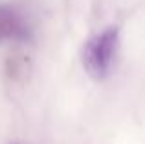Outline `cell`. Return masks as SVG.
<instances>
[{
  "instance_id": "cell-1",
  "label": "cell",
  "mask_w": 145,
  "mask_h": 144,
  "mask_svg": "<svg viewBox=\"0 0 145 144\" xmlns=\"http://www.w3.org/2000/svg\"><path fill=\"white\" fill-rule=\"evenodd\" d=\"M120 46L118 28H106L83 46V67L94 79H105L112 72Z\"/></svg>"
},
{
  "instance_id": "cell-2",
  "label": "cell",
  "mask_w": 145,
  "mask_h": 144,
  "mask_svg": "<svg viewBox=\"0 0 145 144\" xmlns=\"http://www.w3.org/2000/svg\"><path fill=\"white\" fill-rule=\"evenodd\" d=\"M29 28L18 11L11 6H0V43L6 41H26Z\"/></svg>"
}]
</instances>
